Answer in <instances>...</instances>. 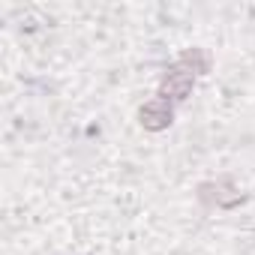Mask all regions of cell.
Segmentation results:
<instances>
[{"instance_id":"1","label":"cell","mask_w":255,"mask_h":255,"mask_svg":"<svg viewBox=\"0 0 255 255\" xmlns=\"http://www.w3.org/2000/svg\"><path fill=\"white\" fill-rule=\"evenodd\" d=\"M192 69H183V66H177V69H171L168 72V78L162 81V93L165 96H171V99H183L189 90H192Z\"/></svg>"},{"instance_id":"2","label":"cell","mask_w":255,"mask_h":255,"mask_svg":"<svg viewBox=\"0 0 255 255\" xmlns=\"http://www.w3.org/2000/svg\"><path fill=\"white\" fill-rule=\"evenodd\" d=\"M141 123L147 129H165L171 123V108L165 102H150V105L141 108Z\"/></svg>"}]
</instances>
